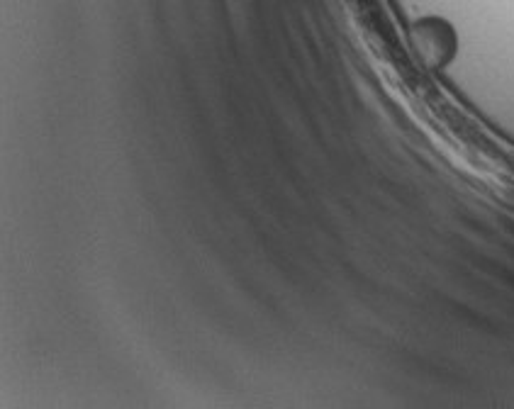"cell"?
I'll return each mask as SVG.
<instances>
[{"label":"cell","instance_id":"1","mask_svg":"<svg viewBox=\"0 0 514 409\" xmlns=\"http://www.w3.org/2000/svg\"><path fill=\"white\" fill-rule=\"evenodd\" d=\"M410 44L417 59L429 71H444L458 56V32L454 22L441 15H424L412 22Z\"/></svg>","mask_w":514,"mask_h":409}]
</instances>
